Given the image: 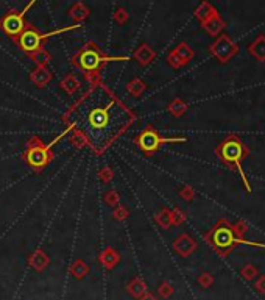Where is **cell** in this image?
Here are the masks:
<instances>
[{
	"mask_svg": "<svg viewBox=\"0 0 265 300\" xmlns=\"http://www.w3.org/2000/svg\"><path fill=\"white\" fill-rule=\"evenodd\" d=\"M172 54L181 61L183 64H187L191 61V59L195 56V52L193 50L186 44V42H181V44H178L175 50H172Z\"/></svg>",
	"mask_w": 265,
	"mask_h": 300,
	"instance_id": "obj_17",
	"label": "cell"
},
{
	"mask_svg": "<svg viewBox=\"0 0 265 300\" xmlns=\"http://www.w3.org/2000/svg\"><path fill=\"white\" fill-rule=\"evenodd\" d=\"M156 222L162 228H170L172 227V210H162L156 214Z\"/></svg>",
	"mask_w": 265,
	"mask_h": 300,
	"instance_id": "obj_24",
	"label": "cell"
},
{
	"mask_svg": "<svg viewBox=\"0 0 265 300\" xmlns=\"http://www.w3.org/2000/svg\"><path fill=\"white\" fill-rule=\"evenodd\" d=\"M225 27H226V24L218 14L212 16L211 19H208L206 22H203V28L206 30L211 36H218L220 33L225 30Z\"/></svg>",
	"mask_w": 265,
	"mask_h": 300,
	"instance_id": "obj_13",
	"label": "cell"
},
{
	"mask_svg": "<svg viewBox=\"0 0 265 300\" xmlns=\"http://www.w3.org/2000/svg\"><path fill=\"white\" fill-rule=\"evenodd\" d=\"M209 50H211V54L216 56L220 63H226V61H229V59L237 54L239 47H237V44L229 36L221 35L220 38H217L216 41L212 42Z\"/></svg>",
	"mask_w": 265,
	"mask_h": 300,
	"instance_id": "obj_9",
	"label": "cell"
},
{
	"mask_svg": "<svg viewBox=\"0 0 265 300\" xmlns=\"http://www.w3.org/2000/svg\"><path fill=\"white\" fill-rule=\"evenodd\" d=\"M35 5V2H30L22 11H8L2 19H0V28H2L8 36H11L13 39L18 38L25 28V14L30 11V8Z\"/></svg>",
	"mask_w": 265,
	"mask_h": 300,
	"instance_id": "obj_8",
	"label": "cell"
},
{
	"mask_svg": "<svg viewBox=\"0 0 265 300\" xmlns=\"http://www.w3.org/2000/svg\"><path fill=\"white\" fill-rule=\"evenodd\" d=\"M216 14H218L217 10L211 3H208V2H203L195 10V18L198 19V21H201V22H206L208 19H211L212 16H216Z\"/></svg>",
	"mask_w": 265,
	"mask_h": 300,
	"instance_id": "obj_19",
	"label": "cell"
},
{
	"mask_svg": "<svg viewBox=\"0 0 265 300\" xmlns=\"http://www.w3.org/2000/svg\"><path fill=\"white\" fill-rule=\"evenodd\" d=\"M89 14H91V10L84 3H81V2H76L69 10V16L76 24H80L81 21H84Z\"/></svg>",
	"mask_w": 265,
	"mask_h": 300,
	"instance_id": "obj_18",
	"label": "cell"
},
{
	"mask_svg": "<svg viewBox=\"0 0 265 300\" xmlns=\"http://www.w3.org/2000/svg\"><path fill=\"white\" fill-rule=\"evenodd\" d=\"M128 18H130V14H128V11L125 10V8H117L116 13H114V21L117 24H125L128 21Z\"/></svg>",
	"mask_w": 265,
	"mask_h": 300,
	"instance_id": "obj_30",
	"label": "cell"
},
{
	"mask_svg": "<svg viewBox=\"0 0 265 300\" xmlns=\"http://www.w3.org/2000/svg\"><path fill=\"white\" fill-rule=\"evenodd\" d=\"M63 121L78 130L96 153H103L125 133L136 114L103 83L91 86L63 116Z\"/></svg>",
	"mask_w": 265,
	"mask_h": 300,
	"instance_id": "obj_1",
	"label": "cell"
},
{
	"mask_svg": "<svg viewBox=\"0 0 265 300\" xmlns=\"http://www.w3.org/2000/svg\"><path fill=\"white\" fill-rule=\"evenodd\" d=\"M71 141L76 145V147H86V145H89L88 141H86V138H84V136H83L78 130H72Z\"/></svg>",
	"mask_w": 265,
	"mask_h": 300,
	"instance_id": "obj_26",
	"label": "cell"
},
{
	"mask_svg": "<svg viewBox=\"0 0 265 300\" xmlns=\"http://www.w3.org/2000/svg\"><path fill=\"white\" fill-rule=\"evenodd\" d=\"M217 155L223 160L228 166L239 170V174H241L243 183H245L246 191L250 192L251 186H250V182H248V177L245 174V170L242 169V163H241L242 158L246 155V147L242 144V141L239 139L236 135L229 136V138H226L223 142H221L220 147L217 149Z\"/></svg>",
	"mask_w": 265,
	"mask_h": 300,
	"instance_id": "obj_5",
	"label": "cell"
},
{
	"mask_svg": "<svg viewBox=\"0 0 265 300\" xmlns=\"http://www.w3.org/2000/svg\"><path fill=\"white\" fill-rule=\"evenodd\" d=\"M130 56H108L103 50L94 42H88L86 46L81 47L72 58V64L84 72H96L100 71L101 66L114 61H128Z\"/></svg>",
	"mask_w": 265,
	"mask_h": 300,
	"instance_id": "obj_4",
	"label": "cell"
},
{
	"mask_svg": "<svg viewBox=\"0 0 265 300\" xmlns=\"http://www.w3.org/2000/svg\"><path fill=\"white\" fill-rule=\"evenodd\" d=\"M179 195H181L184 200L191 202L193 197H195V191H193V188H191V186H184L183 190L179 191Z\"/></svg>",
	"mask_w": 265,
	"mask_h": 300,
	"instance_id": "obj_35",
	"label": "cell"
},
{
	"mask_svg": "<svg viewBox=\"0 0 265 300\" xmlns=\"http://www.w3.org/2000/svg\"><path fill=\"white\" fill-rule=\"evenodd\" d=\"M248 50H250L251 56L258 59V61H265V36L261 35L256 38L248 47Z\"/></svg>",
	"mask_w": 265,
	"mask_h": 300,
	"instance_id": "obj_15",
	"label": "cell"
},
{
	"mask_svg": "<svg viewBox=\"0 0 265 300\" xmlns=\"http://www.w3.org/2000/svg\"><path fill=\"white\" fill-rule=\"evenodd\" d=\"M248 230V227H246V224L243 220H241V222H237L236 225H233V231H234V235L237 236V238H241L242 239V236L245 235V231Z\"/></svg>",
	"mask_w": 265,
	"mask_h": 300,
	"instance_id": "obj_34",
	"label": "cell"
},
{
	"mask_svg": "<svg viewBox=\"0 0 265 300\" xmlns=\"http://www.w3.org/2000/svg\"><path fill=\"white\" fill-rule=\"evenodd\" d=\"M254 288H256V291H258V293L265 294V275H261V277L258 278V281H256Z\"/></svg>",
	"mask_w": 265,
	"mask_h": 300,
	"instance_id": "obj_39",
	"label": "cell"
},
{
	"mask_svg": "<svg viewBox=\"0 0 265 300\" xmlns=\"http://www.w3.org/2000/svg\"><path fill=\"white\" fill-rule=\"evenodd\" d=\"M128 216H130V213H128L126 207H123V205H119V207L114 208V211H113V218L117 220H125Z\"/></svg>",
	"mask_w": 265,
	"mask_h": 300,
	"instance_id": "obj_28",
	"label": "cell"
},
{
	"mask_svg": "<svg viewBox=\"0 0 265 300\" xmlns=\"http://www.w3.org/2000/svg\"><path fill=\"white\" fill-rule=\"evenodd\" d=\"M184 220H186V214L181 210L176 208L172 211V225H181Z\"/></svg>",
	"mask_w": 265,
	"mask_h": 300,
	"instance_id": "obj_32",
	"label": "cell"
},
{
	"mask_svg": "<svg viewBox=\"0 0 265 300\" xmlns=\"http://www.w3.org/2000/svg\"><path fill=\"white\" fill-rule=\"evenodd\" d=\"M167 111L170 114H173L175 117H181L187 111V105H186V102H183L181 99H175L169 104Z\"/></svg>",
	"mask_w": 265,
	"mask_h": 300,
	"instance_id": "obj_23",
	"label": "cell"
},
{
	"mask_svg": "<svg viewBox=\"0 0 265 300\" xmlns=\"http://www.w3.org/2000/svg\"><path fill=\"white\" fill-rule=\"evenodd\" d=\"M72 130H73V127L67 125L66 130L59 133L58 138H55L52 142H48V144H44L38 136H33V138H30L27 142V150L24 152V160L27 161V164L31 169H35L36 172H41V170L46 166H48V163H52V160H53L52 147Z\"/></svg>",
	"mask_w": 265,
	"mask_h": 300,
	"instance_id": "obj_3",
	"label": "cell"
},
{
	"mask_svg": "<svg viewBox=\"0 0 265 300\" xmlns=\"http://www.w3.org/2000/svg\"><path fill=\"white\" fill-rule=\"evenodd\" d=\"M172 142H186V138L178 136V138H166L159 135L151 125H147L144 130L134 138V144L145 153V155H153L159 150L162 144H172Z\"/></svg>",
	"mask_w": 265,
	"mask_h": 300,
	"instance_id": "obj_7",
	"label": "cell"
},
{
	"mask_svg": "<svg viewBox=\"0 0 265 300\" xmlns=\"http://www.w3.org/2000/svg\"><path fill=\"white\" fill-rule=\"evenodd\" d=\"M134 58H136V61H138L139 64L147 66V64H150L153 59L156 58V52L148 44H142V46H139L138 49H136Z\"/></svg>",
	"mask_w": 265,
	"mask_h": 300,
	"instance_id": "obj_12",
	"label": "cell"
},
{
	"mask_svg": "<svg viewBox=\"0 0 265 300\" xmlns=\"http://www.w3.org/2000/svg\"><path fill=\"white\" fill-rule=\"evenodd\" d=\"M145 89H147V84H145V82L142 79H139V77H136V79H133L130 83L126 84V91L130 92L133 97L142 96V94L145 92Z\"/></svg>",
	"mask_w": 265,
	"mask_h": 300,
	"instance_id": "obj_22",
	"label": "cell"
},
{
	"mask_svg": "<svg viewBox=\"0 0 265 300\" xmlns=\"http://www.w3.org/2000/svg\"><path fill=\"white\" fill-rule=\"evenodd\" d=\"M206 243L212 245V248L221 256H225L231 252V248H234L237 244H245V245H251V247H258V248H265L264 243H254V241H248V239H241L234 235L233 225L229 224L228 220H220L218 224L214 227L209 233L204 236Z\"/></svg>",
	"mask_w": 265,
	"mask_h": 300,
	"instance_id": "obj_2",
	"label": "cell"
},
{
	"mask_svg": "<svg viewBox=\"0 0 265 300\" xmlns=\"http://www.w3.org/2000/svg\"><path fill=\"white\" fill-rule=\"evenodd\" d=\"M28 56H30V59H31V61L35 63L36 66H44V67H47V64L52 63V55H50L47 50L42 49V47H41L39 50H36V52L30 54Z\"/></svg>",
	"mask_w": 265,
	"mask_h": 300,
	"instance_id": "obj_20",
	"label": "cell"
},
{
	"mask_svg": "<svg viewBox=\"0 0 265 300\" xmlns=\"http://www.w3.org/2000/svg\"><path fill=\"white\" fill-rule=\"evenodd\" d=\"M119 200H120V197H119V192L114 191V190H111L105 194V202L108 205H111V207H114V205L119 203Z\"/></svg>",
	"mask_w": 265,
	"mask_h": 300,
	"instance_id": "obj_33",
	"label": "cell"
},
{
	"mask_svg": "<svg viewBox=\"0 0 265 300\" xmlns=\"http://www.w3.org/2000/svg\"><path fill=\"white\" fill-rule=\"evenodd\" d=\"M198 283L203 286V288H209L212 283H214V278L211 273H201L200 278H198Z\"/></svg>",
	"mask_w": 265,
	"mask_h": 300,
	"instance_id": "obj_36",
	"label": "cell"
},
{
	"mask_svg": "<svg viewBox=\"0 0 265 300\" xmlns=\"http://www.w3.org/2000/svg\"><path fill=\"white\" fill-rule=\"evenodd\" d=\"M167 63H169L170 66H172L173 69H179V67H183V66H184V64H183L181 61H179V59H178L173 54H170V55L167 56Z\"/></svg>",
	"mask_w": 265,
	"mask_h": 300,
	"instance_id": "obj_38",
	"label": "cell"
},
{
	"mask_svg": "<svg viewBox=\"0 0 265 300\" xmlns=\"http://www.w3.org/2000/svg\"><path fill=\"white\" fill-rule=\"evenodd\" d=\"M59 84H61V89L66 94H69V96H73V94H76V92H78V89L81 88V83L78 80V77L73 75V74H67Z\"/></svg>",
	"mask_w": 265,
	"mask_h": 300,
	"instance_id": "obj_14",
	"label": "cell"
},
{
	"mask_svg": "<svg viewBox=\"0 0 265 300\" xmlns=\"http://www.w3.org/2000/svg\"><path fill=\"white\" fill-rule=\"evenodd\" d=\"M242 277L245 278V280H253L256 275H258V269L254 268L253 264H246L245 268L242 269Z\"/></svg>",
	"mask_w": 265,
	"mask_h": 300,
	"instance_id": "obj_27",
	"label": "cell"
},
{
	"mask_svg": "<svg viewBox=\"0 0 265 300\" xmlns=\"http://www.w3.org/2000/svg\"><path fill=\"white\" fill-rule=\"evenodd\" d=\"M80 27H81L80 24H75V25H69V27L59 28V30H55V31L39 33L35 25L27 24V25H25L24 31H22L21 35L16 38L14 41L18 42V46L24 50L25 54L30 55V54H33V52H36V50H39V49L42 47V44H44V42H46L48 38H52V36H55V35H61V33H64V31H72V30L80 28Z\"/></svg>",
	"mask_w": 265,
	"mask_h": 300,
	"instance_id": "obj_6",
	"label": "cell"
},
{
	"mask_svg": "<svg viewBox=\"0 0 265 300\" xmlns=\"http://www.w3.org/2000/svg\"><path fill=\"white\" fill-rule=\"evenodd\" d=\"M30 264H31L36 271H42V269H46V268H47V264H48V256L39 248V250L33 252V253L30 255Z\"/></svg>",
	"mask_w": 265,
	"mask_h": 300,
	"instance_id": "obj_21",
	"label": "cell"
},
{
	"mask_svg": "<svg viewBox=\"0 0 265 300\" xmlns=\"http://www.w3.org/2000/svg\"><path fill=\"white\" fill-rule=\"evenodd\" d=\"M113 177H114V172H113V169L111 167H101L100 170H98V178L101 180V182H105V183H108V182H111V180H113Z\"/></svg>",
	"mask_w": 265,
	"mask_h": 300,
	"instance_id": "obj_29",
	"label": "cell"
},
{
	"mask_svg": "<svg viewBox=\"0 0 265 300\" xmlns=\"http://www.w3.org/2000/svg\"><path fill=\"white\" fill-rule=\"evenodd\" d=\"M98 260H100V263L105 266V268H108V269H113L114 266L120 261V256H119V253L114 250V248H106V250H103L100 253V256H98Z\"/></svg>",
	"mask_w": 265,
	"mask_h": 300,
	"instance_id": "obj_16",
	"label": "cell"
},
{
	"mask_svg": "<svg viewBox=\"0 0 265 300\" xmlns=\"http://www.w3.org/2000/svg\"><path fill=\"white\" fill-rule=\"evenodd\" d=\"M130 289L133 291V293L138 296V294H141V293H144V289H145V286H144V283L141 281V280H138L136 278L133 283H131V286H130Z\"/></svg>",
	"mask_w": 265,
	"mask_h": 300,
	"instance_id": "obj_37",
	"label": "cell"
},
{
	"mask_svg": "<svg viewBox=\"0 0 265 300\" xmlns=\"http://www.w3.org/2000/svg\"><path fill=\"white\" fill-rule=\"evenodd\" d=\"M53 79L52 71H48L44 66H38L35 71L30 74V80L36 84L38 88H44L46 84H48Z\"/></svg>",
	"mask_w": 265,
	"mask_h": 300,
	"instance_id": "obj_11",
	"label": "cell"
},
{
	"mask_svg": "<svg viewBox=\"0 0 265 300\" xmlns=\"http://www.w3.org/2000/svg\"><path fill=\"white\" fill-rule=\"evenodd\" d=\"M86 80L91 83V86H96V84H100V83H103L101 82V72L100 71H96V72H88L86 75Z\"/></svg>",
	"mask_w": 265,
	"mask_h": 300,
	"instance_id": "obj_31",
	"label": "cell"
},
{
	"mask_svg": "<svg viewBox=\"0 0 265 300\" xmlns=\"http://www.w3.org/2000/svg\"><path fill=\"white\" fill-rule=\"evenodd\" d=\"M88 271H89V268L86 266V263L81 261V260H76V261L72 264V268H71L72 275H75L76 278H83V277L88 273Z\"/></svg>",
	"mask_w": 265,
	"mask_h": 300,
	"instance_id": "obj_25",
	"label": "cell"
},
{
	"mask_svg": "<svg viewBox=\"0 0 265 300\" xmlns=\"http://www.w3.org/2000/svg\"><path fill=\"white\" fill-rule=\"evenodd\" d=\"M161 294H164V296H169V294H172V286L167 285V283H164V285L161 286Z\"/></svg>",
	"mask_w": 265,
	"mask_h": 300,
	"instance_id": "obj_40",
	"label": "cell"
},
{
	"mask_svg": "<svg viewBox=\"0 0 265 300\" xmlns=\"http://www.w3.org/2000/svg\"><path fill=\"white\" fill-rule=\"evenodd\" d=\"M196 247H198V244H196L195 239L192 236H189V235H186V233L179 235L173 241V248L176 250V253L184 256V258H186V256L192 255L196 250Z\"/></svg>",
	"mask_w": 265,
	"mask_h": 300,
	"instance_id": "obj_10",
	"label": "cell"
}]
</instances>
